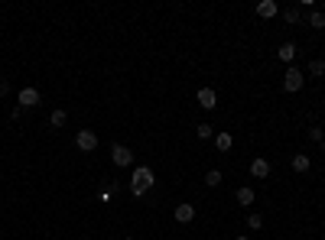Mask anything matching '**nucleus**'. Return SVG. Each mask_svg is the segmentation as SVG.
<instances>
[{
	"label": "nucleus",
	"instance_id": "nucleus-1",
	"mask_svg": "<svg viewBox=\"0 0 325 240\" xmlns=\"http://www.w3.org/2000/svg\"><path fill=\"white\" fill-rule=\"evenodd\" d=\"M153 182H156L153 169L137 166V169H134V175H130V195H134V198H143V195L153 189Z\"/></svg>",
	"mask_w": 325,
	"mask_h": 240
},
{
	"label": "nucleus",
	"instance_id": "nucleus-2",
	"mask_svg": "<svg viewBox=\"0 0 325 240\" xmlns=\"http://www.w3.org/2000/svg\"><path fill=\"white\" fill-rule=\"evenodd\" d=\"M75 146L82 149V153L98 149V133H94V130H78V133H75Z\"/></svg>",
	"mask_w": 325,
	"mask_h": 240
},
{
	"label": "nucleus",
	"instance_id": "nucleus-3",
	"mask_svg": "<svg viewBox=\"0 0 325 240\" xmlns=\"http://www.w3.org/2000/svg\"><path fill=\"white\" fill-rule=\"evenodd\" d=\"M306 85V75L299 72V68H286V75H283V91H299V88Z\"/></svg>",
	"mask_w": 325,
	"mask_h": 240
},
{
	"label": "nucleus",
	"instance_id": "nucleus-4",
	"mask_svg": "<svg viewBox=\"0 0 325 240\" xmlns=\"http://www.w3.org/2000/svg\"><path fill=\"white\" fill-rule=\"evenodd\" d=\"M111 159H114V166H130L134 163V153H130V146H124V143H114L111 146Z\"/></svg>",
	"mask_w": 325,
	"mask_h": 240
},
{
	"label": "nucleus",
	"instance_id": "nucleus-5",
	"mask_svg": "<svg viewBox=\"0 0 325 240\" xmlns=\"http://www.w3.org/2000/svg\"><path fill=\"white\" fill-rule=\"evenodd\" d=\"M195 101H198V108H205V111H215V104H218V94H215V88H198Z\"/></svg>",
	"mask_w": 325,
	"mask_h": 240
},
{
	"label": "nucleus",
	"instance_id": "nucleus-6",
	"mask_svg": "<svg viewBox=\"0 0 325 240\" xmlns=\"http://www.w3.org/2000/svg\"><path fill=\"white\" fill-rule=\"evenodd\" d=\"M20 108L23 111L39 108V91H36V88H23V91H20Z\"/></svg>",
	"mask_w": 325,
	"mask_h": 240
},
{
	"label": "nucleus",
	"instance_id": "nucleus-7",
	"mask_svg": "<svg viewBox=\"0 0 325 240\" xmlns=\"http://www.w3.org/2000/svg\"><path fill=\"white\" fill-rule=\"evenodd\" d=\"M251 175H254V179H267V175H270V159L257 156V159L251 163Z\"/></svg>",
	"mask_w": 325,
	"mask_h": 240
},
{
	"label": "nucleus",
	"instance_id": "nucleus-8",
	"mask_svg": "<svg viewBox=\"0 0 325 240\" xmlns=\"http://www.w3.org/2000/svg\"><path fill=\"white\" fill-rule=\"evenodd\" d=\"M176 221L179 224H189V221H195V208L186 201V204H176Z\"/></svg>",
	"mask_w": 325,
	"mask_h": 240
},
{
	"label": "nucleus",
	"instance_id": "nucleus-9",
	"mask_svg": "<svg viewBox=\"0 0 325 240\" xmlns=\"http://www.w3.org/2000/svg\"><path fill=\"white\" fill-rule=\"evenodd\" d=\"M277 13H280V7L273 4V0H260L257 4V16H263V20H273Z\"/></svg>",
	"mask_w": 325,
	"mask_h": 240
},
{
	"label": "nucleus",
	"instance_id": "nucleus-10",
	"mask_svg": "<svg viewBox=\"0 0 325 240\" xmlns=\"http://www.w3.org/2000/svg\"><path fill=\"white\" fill-rule=\"evenodd\" d=\"M277 56H280V62H293L299 56V49H296V42H283V46L277 49Z\"/></svg>",
	"mask_w": 325,
	"mask_h": 240
},
{
	"label": "nucleus",
	"instance_id": "nucleus-11",
	"mask_svg": "<svg viewBox=\"0 0 325 240\" xmlns=\"http://www.w3.org/2000/svg\"><path fill=\"white\" fill-rule=\"evenodd\" d=\"M234 198H238V204L251 208V204H254V189H247V185H244V189H238V192H234Z\"/></svg>",
	"mask_w": 325,
	"mask_h": 240
},
{
	"label": "nucleus",
	"instance_id": "nucleus-12",
	"mask_svg": "<svg viewBox=\"0 0 325 240\" xmlns=\"http://www.w3.org/2000/svg\"><path fill=\"white\" fill-rule=\"evenodd\" d=\"M215 146L221 149V153H228V149L234 146V137H231V133H215Z\"/></svg>",
	"mask_w": 325,
	"mask_h": 240
},
{
	"label": "nucleus",
	"instance_id": "nucleus-13",
	"mask_svg": "<svg viewBox=\"0 0 325 240\" xmlns=\"http://www.w3.org/2000/svg\"><path fill=\"white\" fill-rule=\"evenodd\" d=\"M309 156H303V153H296L293 156V172H309Z\"/></svg>",
	"mask_w": 325,
	"mask_h": 240
},
{
	"label": "nucleus",
	"instance_id": "nucleus-14",
	"mask_svg": "<svg viewBox=\"0 0 325 240\" xmlns=\"http://www.w3.org/2000/svg\"><path fill=\"white\" fill-rule=\"evenodd\" d=\"M306 72H309L312 78H322V75H325V62H322V59H312V62H309V68H306Z\"/></svg>",
	"mask_w": 325,
	"mask_h": 240
},
{
	"label": "nucleus",
	"instance_id": "nucleus-15",
	"mask_svg": "<svg viewBox=\"0 0 325 240\" xmlns=\"http://www.w3.org/2000/svg\"><path fill=\"white\" fill-rule=\"evenodd\" d=\"M65 120H68V114H65L62 108H59V111H52V114H49V123H52V127H65Z\"/></svg>",
	"mask_w": 325,
	"mask_h": 240
},
{
	"label": "nucleus",
	"instance_id": "nucleus-16",
	"mask_svg": "<svg viewBox=\"0 0 325 240\" xmlns=\"http://www.w3.org/2000/svg\"><path fill=\"white\" fill-rule=\"evenodd\" d=\"M195 137H198V140H212V137H215V127H212V123H198V127H195Z\"/></svg>",
	"mask_w": 325,
	"mask_h": 240
},
{
	"label": "nucleus",
	"instance_id": "nucleus-17",
	"mask_svg": "<svg viewBox=\"0 0 325 240\" xmlns=\"http://www.w3.org/2000/svg\"><path fill=\"white\" fill-rule=\"evenodd\" d=\"M283 20H286L289 26H296V23H303V13L296 10V7H289V10H283Z\"/></svg>",
	"mask_w": 325,
	"mask_h": 240
},
{
	"label": "nucleus",
	"instance_id": "nucleus-18",
	"mask_svg": "<svg viewBox=\"0 0 325 240\" xmlns=\"http://www.w3.org/2000/svg\"><path fill=\"white\" fill-rule=\"evenodd\" d=\"M205 185H208V189H218V185H221V172H218V169L205 172Z\"/></svg>",
	"mask_w": 325,
	"mask_h": 240
},
{
	"label": "nucleus",
	"instance_id": "nucleus-19",
	"mask_svg": "<svg viewBox=\"0 0 325 240\" xmlns=\"http://www.w3.org/2000/svg\"><path fill=\"white\" fill-rule=\"evenodd\" d=\"M309 26H315V30H325V13H309Z\"/></svg>",
	"mask_w": 325,
	"mask_h": 240
},
{
	"label": "nucleus",
	"instance_id": "nucleus-20",
	"mask_svg": "<svg viewBox=\"0 0 325 240\" xmlns=\"http://www.w3.org/2000/svg\"><path fill=\"white\" fill-rule=\"evenodd\" d=\"M309 140H312V143H322V140H325L322 127H309Z\"/></svg>",
	"mask_w": 325,
	"mask_h": 240
},
{
	"label": "nucleus",
	"instance_id": "nucleus-21",
	"mask_svg": "<svg viewBox=\"0 0 325 240\" xmlns=\"http://www.w3.org/2000/svg\"><path fill=\"white\" fill-rule=\"evenodd\" d=\"M247 227H251V230H260V227H263V218H260V215H251V218H247Z\"/></svg>",
	"mask_w": 325,
	"mask_h": 240
},
{
	"label": "nucleus",
	"instance_id": "nucleus-22",
	"mask_svg": "<svg viewBox=\"0 0 325 240\" xmlns=\"http://www.w3.org/2000/svg\"><path fill=\"white\" fill-rule=\"evenodd\" d=\"M10 94V82H4V78H0V97H7Z\"/></svg>",
	"mask_w": 325,
	"mask_h": 240
},
{
	"label": "nucleus",
	"instance_id": "nucleus-23",
	"mask_svg": "<svg viewBox=\"0 0 325 240\" xmlns=\"http://www.w3.org/2000/svg\"><path fill=\"white\" fill-rule=\"evenodd\" d=\"M322 153H325V140H322Z\"/></svg>",
	"mask_w": 325,
	"mask_h": 240
},
{
	"label": "nucleus",
	"instance_id": "nucleus-24",
	"mask_svg": "<svg viewBox=\"0 0 325 240\" xmlns=\"http://www.w3.org/2000/svg\"><path fill=\"white\" fill-rule=\"evenodd\" d=\"M234 240H247V237H234Z\"/></svg>",
	"mask_w": 325,
	"mask_h": 240
},
{
	"label": "nucleus",
	"instance_id": "nucleus-25",
	"mask_svg": "<svg viewBox=\"0 0 325 240\" xmlns=\"http://www.w3.org/2000/svg\"><path fill=\"white\" fill-rule=\"evenodd\" d=\"M127 240H134V237H127Z\"/></svg>",
	"mask_w": 325,
	"mask_h": 240
}]
</instances>
